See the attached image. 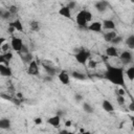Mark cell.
<instances>
[{"label":"cell","instance_id":"836d02e7","mask_svg":"<svg viewBox=\"0 0 134 134\" xmlns=\"http://www.w3.org/2000/svg\"><path fill=\"white\" fill-rule=\"evenodd\" d=\"M128 109H129L130 111L134 112V100H132V102L129 104V106H128Z\"/></svg>","mask_w":134,"mask_h":134},{"label":"cell","instance_id":"83f0119b","mask_svg":"<svg viewBox=\"0 0 134 134\" xmlns=\"http://www.w3.org/2000/svg\"><path fill=\"white\" fill-rule=\"evenodd\" d=\"M1 51L2 53H5V52H8L9 51V45L8 43H4L1 45Z\"/></svg>","mask_w":134,"mask_h":134},{"label":"cell","instance_id":"9c48e42d","mask_svg":"<svg viewBox=\"0 0 134 134\" xmlns=\"http://www.w3.org/2000/svg\"><path fill=\"white\" fill-rule=\"evenodd\" d=\"M0 74L2 76H4V77H9V76H12L13 71H12V69H10V67L8 65L1 63L0 64Z\"/></svg>","mask_w":134,"mask_h":134},{"label":"cell","instance_id":"7c38bea8","mask_svg":"<svg viewBox=\"0 0 134 134\" xmlns=\"http://www.w3.org/2000/svg\"><path fill=\"white\" fill-rule=\"evenodd\" d=\"M59 15H61V16L67 18V19H71V8H69L67 5L62 6L59 9Z\"/></svg>","mask_w":134,"mask_h":134},{"label":"cell","instance_id":"7a4b0ae2","mask_svg":"<svg viewBox=\"0 0 134 134\" xmlns=\"http://www.w3.org/2000/svg\"><path fill=\"white\" fill-rule=\"evenodd\" d=\"M75 20L80 27H86L88 23L92 22V14L89 10H81L76 14Z\"/></svg>","mask_w":134,"mask_h":134},{"label":"cell","instance_id":"4316f807","mask_svg":"<svg viewBox=\"0 0 134 134\" xmlns=\"http://www.w3.org/2000/svg\"><path fill=\"white\" fill-rule=\"evenodd\" d=\"M121 42H122V37H121V36H116V37L112 40L111 43H112L113 45H116V44L118 45V44H120Z\"/></svg>","mask_w":134,"mask_h":134},{"label":"cell","instance_id":"4dcf8cb0","mask_svg":"<svg viewBox=\"0 0 134 134\" xmlns=\"http://www.w3.org/2000/svg\"><path fill=\"white\" fill-rule=\"evenodd\" d=\"M88 66L93 69V68L96 67V62H95L94 60H92V59H89V61H88Z\"/></svg>","mask_w":134,"mask_h":134},{"label":"cell","instance_id":"3957f363","mask_svg":"<svg viewBox=\"0 0 134 134\" xmlns=\"http://www.w3.org/2000/svg\"><path fill=\"white\" fill-rule=\"evenodd\" d=\"M74 57H75V60H76L77 63H80L82 65H85L90 59V52L87 49L82 48L80 50H76Z\"/></svg>","mask_w":134,"mask_h":134},{"label":"cell","instance_id":"5b68a950","mask_svg":"<svg viewBox=\"0 0 134 134\" xmlns=\"http://www.w3.org/2000/svg\"><path fill=\"white\" fill-rule=\"evenodd\" d=\"M119 60L120 62L124 64V65H128L130 64L132 61H133V57H132V53L128 50H125L122 51L120 54H119Z\"/></svg>","mask_w":134,"mask_h":134},{"label":"cell","instance_id":"7402d4cb","mask_svg":"<svg viewBox=\"0 0 134 134\" xmlns=\"http://www.w3.org/2000/svg\"><path fill=\"white\" fill-rule=\"evenodd\" d=\"M71 76H72L73 79L80 80V81H83V80L86 79L85 74H83L82 72H79V71H72V72H71Z\"/></svg>","mask_w":134,"mask_h":134},{"label":"cell","instance_id":"f35d334b","mask_svg":"<svg viewBox=\"0 0 134 134\" xmlns=\"http://www.w3.org/2000/svg\"><path fill=\"white\" fill-rule=\"evenodd\" d=\"M131 120H132V127L134 128V117H132V119H131Z\"/></svg>","mask_w":134,"mask_h":134},{"label":"cell","instance_id":"2e32d148","mask_svg":"<svg viewBox=\"0 0 134 134\" xmlns=\"http://www.w3.org/2000/svg\"><path fill=\"white\" fill-rule=\"evenodd\" d=\"M42 65H43V68H44V70L46 71L47 75L53 76V75L57 73V69H55V67H53V66H50V65H47V64H45V63H43Z\"/></svg>","mask_w":134,"mask_h":134},{"label":"cell","instance_id":"30bf717a","mask_svg":"<svg viewBox=\"0 0 134 134\" xmlns=\"http://www.w3.org/2000/svg\"><path fill=\"white\" fill-rule=\"evenodd\" d=\"M94 6H95V8H96L97 12L104 13L105 10H107V8H108V6H109V3H108V1H106V0H98V1L95 3Z\"/></svg>","mask_w":134,"mask_h":134},{"label":"cell","instance_id":"52a82bcc","mask_svg":"<svg viewBox=\"0 0 134 134\" xmlns=\"http://www.w3.org/2000/svg\"><path fill=\"white\" fill-rule=\"evenodd\" d=\"M89 30L94 31V32H100L103 30V23L98 22V21H93L90 22V24L87 26Z\"/></svg>","mask_w":134,"mask_h":134},{"label":"cell","instance_id":"d4e9b609","mask_svg":"<svg viewBox=\"0 0 134 134\" xmlns=\"http://www.w3.org/2000/svg\"><path fill=\"white\" fill-rule=\"evenodd\" d=\"M22 59H23V62L29 64V63L32 61V55H31V53H29V52H25V54L22 55Z\"/></svg>","mask_w":134,"mask_h":134},{"label":"cell","instance_id":"603a6c76","mask_svg":"<svg viewBox=\"0 0 134 134\" xmlns=\"http://www.w3.org/2000/svg\"><path fill=\"white\" fill-rule=\"evenodd\" d=\"M29 26H30V29H31V30H34V31H39V30H40V28H41L40 23H39L38 21H36V20L31 21V22L29 23Z\"/></svg>","mask_w":134,"mask_h":134},{"label":"cell","instance_id":"8fae6325","mask_svg":"<svg viewBox=\"0 0 134 134\" xmlns=\"http://www.w3.org/2000/svg\"><path fill=\"white\" fill-rule=\"evenodd\" d=\"M102 23H103V29L114 30V28H115V22L113 20H111V19H106Z\"/></svg>","mask_w":134,"mask_h":134},{"label":"cell","instance_id":"8d00e7d4","mask_svg":"<svg viewBox=\"0 0 134 134\" xmlns=\"http://www.w3.org/2000/svg\"><path fill=\"white\" fill-rule=\"evenodd\" d=\"M5 41H6V39H5V38H3V37H1V38H0V44H1V45H2V44H4V43H5Z\"/></svg>","mask_w":134,"mask_h":134},{"label":"cell","instance_id":"8992f818","mask_svg":"<svg viewBox=\"0 0 134 134\" xmlns=\"http://www.w3.org/2000/svg\"><path fill=\"white\" fill-rule=\"evenodd\" d=\"M59 80L60 82L63 84V85H69L70 84V77H71V74L66 71V70H61L59 72Z\"/></svg>","mask_w":134,"mask_h":134},{"label":"cell","instance_id":"e0dca14e","mask_svg":"<svg viewBox=\"0 0 134 134\" xmlns=\"http://www.w3.org/2000/svg\"><path fill=\"white\" fill-rule=\"evenodd\" d=\"M117 36V34H116V31H114V30H108L106 34H104V39H105V41L106 42H112V40L115 38Z\"/></svg>","mask_w":134,"mask_h":134},{"label":"cell","instance_id":"e575fe53","mask_svg":"<svg viewBox=\"0 0 134 134\" xmlns=\"http://www.w3.org/2000/svg\"><path fill=\"white\" fill-rule=\"evenodd\" d=\"M117 95H124L125 96V91L122 89H118L117 90Z\"/></svg>","mask_w":134,"mask_h":134},{"label":"cell","instance_id":"ffe728a7","mask_svg":"<svg viewBox=\"0 0 134 134\" xmlns=\"http://www.w3.org/2000/svg\"><path fill=\"white\" fill-rule=\"evenodd\" d=\"M126 76L129 81H134V66H131L126 71Z\"/></svg>","mask_w":134,"mask_h":134},{"label":"cell","instance_id":"4fadbf2b","mask_svg":"<svg viewBox=\"0 0 134 134\" xmlns=\"http://www.w3.org/2000/svg\"><path fill=\"white\" fill-rule=\"evenodd\" d=\"M47 122H48L50 126H52V127H54V128H58V127L60 126V124H61V116L57 114V115H54V116L48 118V119H47Z\"/></svg>","mask_w":134,"mask_h":134},{"label":"cell","instance_id":"ac0fdd59","mask_svg":"<svg viewBox=\"0 0 134 134\" xmlns=\"http://www.w3.org/2000/svg\"><path fill=\"white\" fill-rule=\"evenodd\" d=\"M9 25H12L15 29H16V31H23V25H22V22L19 20V19H16V20H14L13 22H10L9 23Z\"/></svg>","mask_w":134,"mask_h":134},{"label":"cell","instance_id":"1f68e13d","mask_svg":"<svg viewBox=\"0 0 134 134\" xmlns=\"http://www.w3.org/2000/svg\"><path fill=\"white\" fill-rule=\"evenodd\" d=\"M75 5H76V3H75L74 1H70V2L67 4V6H68L69 8H71V9H72V8H74V7H75Z\"/></svg>","mask_w":134,"mask_h":134},{"label":"cell","instance_id":"44dd1931","mask_svg":"<svg viewBox=\"0 0 134 134\" xmlns=\"http://www.w3.org/2000/svg\"><path fill=\"white\" fill-rule=\"evenodd\" d=\"M126 45H127L130 49H134V35H130V36L126 39Z\"/></svg>","mask_w":134,"mask_h":134},{"label":"cell","instance_id":"d590c367","mask_svg":"<svg viewBox=\"0 0 134 134\" xmlns=\"http://www.w3.org/2000/svg\"><path fill=\"white\" fill-rule=\"evenodd\" d=\"M74 97H75V99H76L77 102H81V100L83 99L82 95H80V94H75V96H74Z\"/></svg>","mask_w":134,"mask_h":134},{"label":"cell","instance_id":"f546056e","mask_svg":"<svg viewBox=\"0 0 134 134\" xmlns=\"http://www.w3.org/2000/svg\"><path fill=\"white\" fill-rule=\"evenodd\" d=\"M117 103H118V105H120V106H122L124 104H125V96L124 95H117Z\"/></svg>","mask_w":134,"mask_h":134},{"label":"cell","instance_id":"74e56055","mask_svg":"<svg viewBox=\"0 0 134 134\" xmlns=\"http://www.w3.org/2000/svg\"><path fill=\"white\" fill-rule=\"evenodd\" d=\"M70 126H71V121H70V120L65 121V127H66V128H68V127H70Z\"/></svg>","mask_w":134,"mask_h":134},{"label":"cell","instance_id":"d6986e66","mask_svg":"<svg viewBox=\"0 0 134 134\" xmlns=\"http://www.w3.org/2000/svg\"><path fill=\"white\" fill-rule=\"evenodd\" d=\"M10 127V120L8 118H1L0 119V128L3 130L9 129Z\"/></svg>","mask_w":134,"mask_h":134},{"label":"cell","instance_id":"cb8c5ba5","mask_svg":"<svg viewBox=\"0 0 134 134\" xmlns=\"http://www.w3.org/2000/svg\"><path fill=\"white\" fill-rule=\"evenodd\" d=\"M83 109H84V111L86 112V113H93V111H94V109H93V107L89 104V103H84L83 104Z\"/></svg>","mask_w":134,"mask_h":134},{"label":"cell","instance_id":"60d3db41","mask_svg":"<svg viewBox=\"0 0 134 134\" xmlns=\"http://www.w3.org/2000/svg\"><path fill=\"white\" fill-rule=\"evenodd\" d=\"M131 1H132V2H133V3H134V0H131Z\"/></svg>","mask_w":134,"mask_h":134},{"label":"cell","instance_id":"ba28073f","mask_svg":"<svg viewBox=\"0 0 134 134\" xmlns=\"http://www.w3.org/2000/svg\"><path fill=\"white\" fill-rule=\"evenodd\" d=\"M27 72H28L29 74H31V75H37V74H39V65H38V63H37L35 60H32V61L28 64Z\"/></svg>","mask_w":134,"mask_h":134},{"label":"cell","instance_id":"484cf974","mask_svg":"<svg viewBox=\"0 0 134 134\" xmlns=\"http://www.w3.org/2000/svg\"><path fill=\"white\" fill-rule=\"evenodd\" d=\"M10 16H12V14L9 13V10H8V9H7V10H1V18H2L3 20L8 19Z\"/></svg>","mask_w":134,"mask_h":134},{"label":"cell","instance_id":"f1b7e54d","mask_svg":"<svg viewBox=\"0 0 134 134\" xmlns=\"http://www.w3.org/2000/svg\"><path fill=\"white\" fill-rule=\"evenodd\" d=\"M8 10H9V13H10L12 15H16V14L18 13V7H17L16 5H10V6L8 7Z\"/></svg>","mask_w":134,"mask_h":134},{"label":"cell","instance_id":"b9f144b4","mask_svg":"<svg viewBox=\"0 0 134 134\" xmlns=\"http://www.w3.org/2000/svg\"><path fill=\"white\" fill-rule=\"evenodd\" d=\"M133 23H134V18H133Z\"/></svg>","mask_w":134,"mask_h":134},{"label":"cell","instance_id":"d6a6232c","mask_svg":"<svg viewBox=\"0 0 134 134\" xmlns=\"http://www.w3.org/2000/svg\"><path fill=\"white\" fill-rule=\"evenodd\" d=\"M34 122H35L36 125H41V124H42V118H41V117H36V118L34 119Z\"/></svg>","mask_w":134,"mask_h":134},{"label":"cell","instance_id":"277c9868","mask_svg":"<svg viewBox=\"0 0 134 134\" xmlns=\"http://www.w3.org/2000/svg\"><path fill=\"white\" fill-rule=\"evenodd\" d=\"M23 41L18 38V37H13L12 38V41H10V47L17 51V52H21L22 51V48H23Z\"/></svg>","mask_w":134,"mask_h":134},{"label":"cell","instance_id":"9a60e30c","mask_svg":"<svg viewBox=\"0 0 134 134\" xmlns=\"http://www.w3.org/2000/svg\"><path fill=\"white\" fill-rule=\"evenodd\" d=\"M102 108L106 111V112H113L114 111V106L112 105V103L108 99H104L102 103Z\"/></svg>","mask_w":134,"mask_h":134},{"label":"cell","instance_id":"ab89813d","mask_svg":"<svg viewBox=\"0 0 134 134\" xmlns=\"http://www.w3.org/2000/svg\"><path fill=\"white\" fill-rule=\"evenodd\" d=\"M17 96H18V97H22V94H21V93H18Z\"/></svg>","mask_w":134,"mask_h":134},{"label":"cell","instance_id":"5bb4252c","mask_svg":"<svg viewBox=\"0 0 134 134\" xmlns=\"http://www.w3.org/2000/svg\"><path fill=\"white\" fill-rule=\"evenodd\" d=\"M106 55L109 58H116L118 57V51L115 46H109L106 48Z\"/></svg>","mask_w":134,"mask_h":134},{"label":"cell","instance_id":"6da1fadb","mask_svg":"<svg viewBox=\"0 0 134 134\" xmlns=\"http://www.w3.org/2000/svg\"><path fill=\"white\" fill-rule=\"evenodd\" d=\"M105 79L116 86H125V71L121 67L109 66L104 74Z\"/></svg>","mask_w":134,"mask_h":134}]
</instances>
